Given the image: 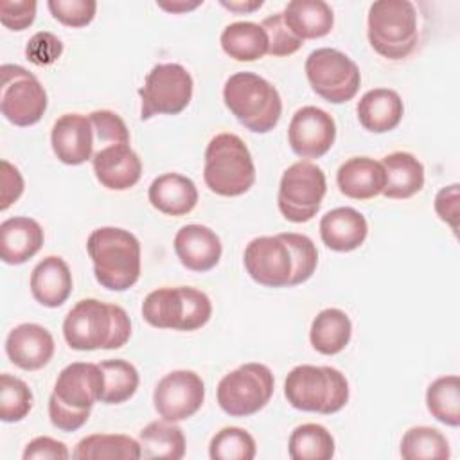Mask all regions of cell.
Returning a JSON list of instances; mask_svg holds the SVG:
<instances>
[{
  "label": "cell",
  "mask_w": 460,
  "mask_h": 460,
  "mask_svg": "<svg viewBox=\"0 0 460 460\" xmlns=\"http://www.w3.org/2000/svg\"><path fill=\"white\" fill-rule=\"evenodd\" d=\"M192 77L178 63H160L146 75L138 90L142 106L140 119L149 120L155 115H178L192 99Z\"/></svg>",
  "instance_id": "7c38bea8"
},
{
  "label": "cell",
  "mask_w": 460,
  "mask_h": 460,
  "mask_svg": "<svg viewBox=\"0 0 460 460\" xmlns=\"http://www.w3.org/2000/svg\"><path fill=\"white\" fill-rule=\"evenodd\" d=\"M203 399L205 385L192 370L169 372L158 381L153 394L156 413L169 422H180L192 417L201 408Z\"/></svg>",
  "instance_id": "5bb4252c"
},
{
  "label": "cell",
  "mask_w": 460,
  "mask_h": 460,
  "mask_svg": "<svg viewBox=\"0 0 460 460\" xmlns=\"http://www.w3.org/2000/svg\"><path fill=\"white\" fill-rule=\"evenodd\" d=\"M284 395L296 410L331 415L347 404L349 383L338 368L298 365L286 377Z\"/></svg>",
  "instance_id": "8992f818"
},
{
  "label": "cell",
  "mask_w": 460,
  "mask_h": 460,
  "mask_svg": "<svg viewBox=\"0 0 460 460\" xmlns=\"http://www.w3.org/2000/svg\"><path fill=\"white\" fill-rule=\"evenodd\" d=\"M147 198L162 214L185 216L198 203V189L190 178L178 172H165L151 181Z\"/></svg>",
  "instance_id": "d4e9b609"
},
{
  "label": "cell",
  "mask_w": 460,
  "mask_h": 460,
  "mask_svg": "<svg viewBox=\"0 0 460 460\" xmlns=\"http://www.w3.org/2000/svg\"><path fill=\"white\" fill-rule=\"evenodd\" d=\"M0 75L2 115L20 128L36 124L47 110V92L38 77L20 65H2Z\"/></svg>",
  "instance_id": "4fadbf2b"
},
{
  "label": "cell",
  "mask_w": 460,
  "mask_h": 460,
  "mask_svg": "<svg viewBox=\"0 0 460 460\" xmlns=\"http://www.w3.org/2000/svg\"><path fill=\"white\" fill-rule=\"evenodd\" d=\"M144 458L180 460L185 455V437L180 426L165 419L153 420L138 433Z\"/></svg>",
  "instance_id": "1f68e13d"
},
{
  "label": "cell",
  "mask_w": 460,
  "mask_h": 460,
  "mask_svg": "<svg viewBox=\"0 0 460 460\" xmlns=\"http://www.w3.org/2000/svg\"><path fill=\"white\" fill-rule=\"evenodd\" d=\"M38 4L34 0H2L0 22L11 31H23L32 25Z\"/></svg>",
  "instance_id": "ee69618b"
},
{
  "label": "cell",
  "mask_w": 460,
  "mask_h": 460,
  "mask_svg": "<svg viewBox=\"0 0 460 460\" xmlns=\"http://www.w3.org/2000/svg\"><path fill=\"white\" fill-rule=\"evenodd\" d=\"M368 234V223L352 207H338L320 219V237L332 252H352L359 248Z\"/></svg>",
  "instance_id": "44dd1931"
},
{
  "label": "cell",
  "mask_w": 460,
  "mask_h": 460,
  "mask_svg": "<svg viewBox=\"0 0 460 460\" xmlns=\"http://www.w3.org/2000/svg\"><path fill=\"white\" fill-rule=\"evenodd\" d=\"M86 252L95 280L111 291L129 289L140 277V243L124 228L101 226L88 235Z\"/></svg>",
  "instance_id": "3957f363"
},
{
  "label": "cell",
  "mask_w": 460,
  "mask_h": 460,
  "mask_svg": "<svg viewBox=\"0 0 460 460\" xmlns=\"http://www.w3.org/2000/svg\"><path fill=\"white\" fill-rule=\"evenodd\" d=\"M5 352L18 368L38 370L52 359L54 338L43 325L20 323L7 334Z\"/></svg>",
  "instance_id": "d6986e66"
},
{
  "label": "cell",
  "mask_w": 460,
  "mask_h": 460,
  "mask_svg": "<svg viewBox=\"0 0 460 460\" xmlns=\"http://www.w3.org/2000/svg\"><path fill=\"white\" fill-rule=\"evenodd\" d=\"M63 52V43L58 36H54L52 32L47 31H40L36 32L27 47H25V56L31 63L38 65V66H45V65H52L54 61H58V58Z\"/></svg>",
  "instance_id": "7bdbcfd3"
},
{
  "label": "cell",
  "mask_w": 460,
  "mask_h": 460,
  "mask_svg": "<svg viewBox=\"0 0 460 460\" xmlns=\"http://www.w3.org/2000/svg\"><path fill=\"white\" fill-rule=\"evenodd\" d=\"M174 252L187 270L203 273L219 262L223 246L217 234L208 226L185 225L174 235Z\"/></svg>",
  "instance_id": "ffe728a7"
},
{
  "label": "cell",
  "mask_w": 460,
  "mask_h": 460,
  "mask_svg": "<svg viewBox=\"0 0 460 460\" xmlns=\"http://www.w3.org/2000/svg\"><path fill=\"white\" fill-rule=\"evenodd\" d=\"M336 140L334 119L322 108L304 106L295 111L288 128V142L300 158L323 156Z\"/></svg>",
  "instance_id": "2e32d148"
},
{
  "label": "cell",
  "mask_w": 460,
  "mask_h": 460,
  "mask_svg": "<svg viewBox=\"0 0 460 460\" xmlns=\"http://www.w3.org/2000/svg\"><path fill=\"white\" fill-rule=\"evenodd\" d=\"M43 228L32 217L16 216L0 225V259L5 264H23L43 246Z\"/></svg>",
  "instance_id": "7402d4cb"
},
{
  "label": "cell",
  "mask_w": 460,
  "mask_h": 460,
  "mask_svg": "<svg viewBox=\"0 0 460 460\" xmlns=\"http://www.w3.org/2000/svg\"><path fill=\"white\" fill-rule=\"evenodd\" d=\"M305 75L311 88L325 101L341 104L359 90L361 74L358 65L336 49H316L305 59Z\"/></svg>",
  "instance_id": "8fae6325"
},
{
  "label": "cell",
  "mask_w": 460,
  "mask_h": 460,
  "mask_svg": "<svg viewBox=\"0 0 460 460\" xmlns=\"http://www.w3.org/2000/svg\"><path fill=\"white\" fill-rule=\"evenodd\" d=\"M221 47L235 61H255L268 54V36L261 23L234 22L221 32Z\"/></svg>",
  "instance_id": "4dcf8cb0"
},
{
  "label": "cell",
  "mask_w": 460,
  "mask_h": 460,
  "mask_svg": "<svg viewBox=\"0 0 460 460\" xmlns=\"http://www.w3.org/2000/svg\"><path fill=\"white\" fill-rule=\"evenodd\" d=\"M435 210L438 217L447 223L455 232L458 228V183L444 187L435 198Z\"/></svg>",
  "instance_id": "7dc6e473"
},
{
  "label": "cell",
  "mask_w": 460,
  "mask_h": 460,
  "mask_svg": "<svg viewBox=\"0 0 460 460\" xmlns=\"http://www.w3.org/2000/svg\"><path fill=\"white\" fill-rule=\"evenodd\" d=\"M72 456L75 460H138L142 449L138 440L128 435L95 433L81 438Z\"/></svg>",
  "instance_id": "f546056e"
},
{
  "label": "cell",
  "mask_w": 460,
  "mask_h": 460,
  "mask_svg": "<svg viewBox=\"0 0 460 460\" xmlns=\"http://www.w3.org/2000/svg\"><path fill=\"white\" fill-rule=\"evenodd\" d=\"M386 174L383 196L390 199H406L424 187V165L406 151H395L381 160Z\"/></svg>",
  "instance_id": "83f0119b"
},
{
  "label": "cell",
  "mask_w": 460,
  "mask_h": 460,
  "mask_svg": "<svg viewBox=\"0 0 460 460\" xmlns=\"http://www.w3.org/2000/svg\"><path fill=\"white\" fill-rule=\"evenodd\" d=\"M358 120L372 133H386L399 126L404 104L401 95L390 88L368 90L358 102Z\"/></svg>",
  "instance_id": "484cf974"
},
{
  "label": "cell",
  "mask_w": 460,
  "mask_h": 460,
  "mask_svg": "<svg viewBox=\"0 0 460 460\" xmlns=\"http://www.w3.org/2000/svg\"><path fill=\"white\" fill-rule=\"evenodd\" d=\"M257 446L253 437L235 426L219 429L208 446V455L212 460H252L255 458Z\"/></svg>",
  "instance_id": "8d00e7d4"
},
{
  "label": "cell",
  "mask_w": 460,
  "mask_h": 460,
  "mask_svg": "<svg viewBox=\"0 0 460 460\" xmlns=\"http://www.w3.org/2000/svg\"><path fill=\"white\" fill-rule=\"evenodd\" d=\"M275 388L271 370L262 363H244L217 385V402L230 417H248L262 410Z\"/></svg>",
  "instance_id": "30bf717a"
},
{
  "label": "cell",
  "mask_w": 460,
  "mask_h": 460,
  "mask_svg": "<svg viewBox=\"0 0 460 460\" xmlns=\"http://www.w3.org/2000/svg\"><path fill=\"white\" fill-rule=\"evenodd\" d=\"M261 27L266 31L268 36V54L270 56H291L302 47V40L296 38L284 22L282 13H275L266 16L261 22Z\"/></svg>",
  "instance_id": "60d3db41"
},
{
  "label": "cell",
  "mask_w": 460,
  "mask_h": 460,
  "mask_svg": "<svg viewBox=\"0 0 460 460\" xmlns=\"http://www.w3.org/2000/svg\"><path fill=\"white\" fill-rule=\"evenodd\" d=\"M262 0H221V5L237 13V14H244V13H253L255 9L262 7Z\"/></svg>",
  "instance_id": "c3c4849f"
},
{
  "label": "cell",
  "mask_w": 460,
  "mask_h": 460,
  "mask_svg": "<svg viewBox=\"0 0 460 460\" xmlns=\"http://www.w3.org/2000/svg\"><path fill=\"white\" fill-rule=\"evenodd\" d=\"M282 16L289 31L302 41L323 38L334 25L332 9L323 0H291Z\"/></svg>",
  "instance_id": "4316f807"
},
{
  "label": "cell",
  "mask_w": 460,
  "mask_h": 460,
  "mask_svg": "<svg viewBox=\"0 0 460 460\" xmlns=\"http://www.w3.org/2000/svg\"><path fill=\"white\" fill-rule=\"evenodd\" d=\"M92 165L99 183L110 190H128L142 176V162L129 144H113L95 151Z\"/></svg>",
  "instance_id": "ac0fdd59"
},
{
  "label": "cell",
  "mask_w": 460,
  "mask_h": 460,
  "mask_svg": "<svg viewBox=\"0 0 460 460\" xmlns=\"http://www.w3.org/2000/svg\"><path fill=\"white\" fill-rule=\"evenodd\" d=\"M284 243L288 244L291 257H293V273L289 279V286H298L305 280H309L316 270L318 264V252L314 243L304 235V234H296V232H284L279 234Z\"/></svg>",
  "instance_id": "f35d334b"
},
{
  "label": "cell",
  "mask_w": 460,
  "mask_h": 460,
  "mask_svg": "<svg viewBox=\"0 0 460 460\" xmlns=\"http://www.w3.org/2000/svg\"><path fill=\"white\" fill-rule=\"evenodd\" d=\"M63 336L74 350H111L128 343L131 322L120 305L84 298L65 316Z\"/></svg>",
  "instance_id": "6da1fadb"
},
{
  "label": "cell",
  "mask_w": 460,
  "mask_h": 460,
  "mask_svg": "<svg viewBox=\"0 0 460 460\" xmlns=\"http://www.w3.org/2000/svg\"><path fill=\"white\" fill-rule=\"evenodd\" d=\"M68 456L66 446L52 437H36L23 451V460H66Z\"/></svg>",
  "instance_id": "bcb514c9"
},
{
  "label": "cell",
  "mask_w": 460,
  "mask_h": 460,
  "mask_svg": "<svg viewBox=\"0 0 460 460\" xmlns=\"http://www.w3.org/2000/svg\"><path fill=\"white\" fill-rule=\"evenodd\" d=\"M288 453L291 460H331L334 456V438L325 426L307 422L291 431Z\"/></svg>",
  "instance_id": "d6a6232c"
},
{
  "label": "cell",
  "mask_w": 460,
  "mask_h": 460,
  "mask_svg": "<svg viewBox=\"0 0 460 460\" xmlns=\"http://www.w3.org/2000/svg\"><path fill=\"white\" fill-rule=\"evenodd\" d=\"M104 392V372L95 363H70L54 385L49 399V417L61 431L79 429L90 417V410Z\"/></svg>",
  "instance_id": "7a4b0ae2"
},
{
  "label": "cell",
  "mask_w": 460,
  "mask_h": 460,
  "mask_svg": "<svg viewBox=\"0 0 460 460\" xmlns=\"http://www.w3.org/2000/svg\"><path fill=\"white\" fill-rule=\"evenodd\" d=\"M367 27L372 49L386 59L408 58L417 47V11L408 0L374 2L368 9Z\"/></svg>",
  "instance_id": "52a82bcc"
},
{
  "label": "cell",
  "mask_w": 460,
  "mask_h": 460,
  "mask_svg": "<svg viewBox=\"0 0 460 460\" xmlns=\"http://www.w3.org/2000/svg\"><path fill=\"white\" fill-rule=\"evenodd\" d=\"M336 183L347 198L370 199L383 192L386 174L381 162L368 156H354L340 165Z\"/></svg>",
  "instance_id": "603a6c76"
},
{
  "label": "cell",
  "mask_w": 460,
  "mask_h": 460,
  "mask_svg": "<svg viewBox=\"0 0 460 460\" xmlns=\"http://www.w3.org/2000/svg\"><path fill=\"white\" fill-rule=\"evenodd\" d=\"M88 117L93 128L95 144H99L101 149L113 144H129L128 126L115 111L97 110V111H92Z\"/></svg>",
  "instance_id": "ab89813d"
},
{
  "label": "cell",
  "mask_w": 460,
  "mask_h": 460,
  "mask_svg": "<svg viewBox=\"0 0 460 460\" xmlns=\"http://www.w3.org/2000/svg\"><path fill=\"white\" fill-rule=\"evenodd\" d=\"M52 151L66 165H81L93 156V128L90 117L81 113L61 115L50 133Z\"/></svg>",
  "instance_id": "e0dca14e"
},
{
  "label": "cell",
  "mask_w": 460,
  "mask_h": 460,
  "mask_svg": "<svg viewBox=\"0 0 460 460\" xmlns=\"http://www.w3.org/2000/svg\"><path fill=\"white\" fill-rule=\"evenodd\" d=\"M223 101L230 113L250 131H271L282 115L279 90L253 72L230 75L223 88Z\"/></svg>",
  "instance_id": "277c9868"
},
{
  "label": "cell",
  "mask_w": 460,
  "mask_h": 460,
  "mask_svg": "<svg viewBox=\"0 0 460 460\" xmlns=\"http://www.w3.org/2000/svg\"><path fill=\"white\" fill-rule=\"evenodd\" d=\"M47 5L58 22L75 29L88 25L97 11L95 0H49Z\"/></svg>",
  "instance_id": "b9f144b4"
},
{
  "label": "cell",
  "mask_w": 460,
  "mask_h": 460,
  "mask_svg": "<svg viewBox=\"0 0 460 460\" xmlns=\"http://www.w3.org/2000/svg\"><path fill=\"white\" fill-rule=\"evenodd\" d=\"M0 210H7L23 192V178L7 160L0 162Z\"/></svg>",
  "instance_id": "f6af8a7d"
},
{
  "label": "cell",
  "mask_w": 460,
  "mask_h": 460,
  "mask_svg": "<svg viewBox=\"0 0 460 460\" xmlns=\"http://www.w3.org/2000/svg\"><path fill=\"white\" fill-rule=\"evenodd\" d=\"M428 411L442 424L460 426V379L458 376H442L435 379L426 392Z\"/></svg>",
  "instance_id": "836d02e7"
},
{
  "label": "cell",
  "mask_w": 460,
  "mask_h": 460,
  "mask_svg": "<svg viewBox=\"0 0 460 460\" xmlns=\"http://www.w3.org/2000/svg\"><path fill=\"white\" fill-rule=\"evenodd\" d=\"M350 336H352L350 318L347 316L345 311L336 307L320 311L311 323V332H309L311 345L314 347L316 352L325 356L341 352L349 345Z\"/></svg>",
  "instance_id": "f1b7e54d"
},
{
  "label": "cell",
  "mask_w": 460,
  "mask_h": 460,
  "mask_svg": "<svg viewBox=\"0 0 460 460\" xmlns=\"http://www.w3.org/2000/svg\"><path fill=\"white\" fill-rule=\"evenodd\" d=\"M203 2H156V5L158 7H162V9H165V11H169V13H185V11H192V9H196V7H199Z\"/></svg>",
  "instance_id": "681fc988"
},
{
  "label": "cell",
  "mask_w": 460,
  "mask_h": 460,
  "mask_svg": "<svg viewBox=\"0 0 460 460\" xmlns=\"http://www.w3.org/2000/svg\"><path fill=\"white\" fill-rule=\"evenodd\" d=\"M32 408V392L25 381L16 376H0V419L4 422H18L29 415Z\"/></svg>",
  "instance_id": "74e56055"
},
{
  "label": "cell",
  "mask_w": 460,
  "mask_h": 460,
  "mask_svg": "<svg viewBox=\"0 0 460 460\" xmlns=\"http://www.w3.org/2000/svg\"><path fill=\"white\" fill-rule=\"evenodd\" d=\"M210 298L189 286L155 289L142 304L144 320L156 329L198 331L210 320Z\"/></svg>",
  "instance_id": "ba28073f"
},
{
  "label": "cell",
  "mask_w": 460,
  "mask_h": 460,
  "mask_svg": "<svg viewBox=\"0 0 460 460\" xmlns=\"http://www.w3.org/2000/svg\"><path fill=\"white\" fill-rule=\"evenodd\" d=\"M248 275L266 288H286L293 273V257L280 235H261L244 248Z\"/></svg>",
  "instance_id": "9a60e30c"
},
{
  "label": "cell",
  "mask_w": 460,
  "mask_h": 460,
  "mask_svg": "<svg viewBox=\"0 0 460 460\" xmlns=\"http://www.w3.org/2000/svg\"><path fill=\"white\" fill-rule=\"evenodd\" d=\"M447 438L431 426L410 428L401 440V456L404 460H446L449 458Z\"/></svg>",
  "instance_id": "e575fe53"
},
{
  "label": "cell",
  "mask_w": 460,
  "mask_h": 460,
  "mask_svg": "<svg viewBox=\"0 0 460 460\" xmlns=\"http://www.w3.org/2000/svg\"><path fill=\"white\" fill-rule=\"evenodd\" d=\"M203 180L219 196H241L255 183V165L246 144L234 133L216 135L205 149Z\"/></svg>",
  "instance_id": "5b68a950"
},
{
  "label": "cell",
  "mask_w": 460,
  "mask_h": 460,
  "mask_svg": "<svg viewBox=\"0 0 460 460\" xmlns=\"http://www.w3.org/2000/svg\"><path fill=\"white\" fill-rule=\"evenodd\" d=\"M99 367L104 372V392L101 402L120 404L131 399L138 388V372L126 359H106Z\"/></svg>",
  "instance_id": "d590c367"
},
{
  "label": "cell",
  "mask_w": 460,
  "mask_h": 460,
  "mask_svg": "<svg viewBox=\"0 0 460 460\" xmlns=\"http://www.w3.org/2000/svg\"><path fill=\"white\" fill-rule=\"evenodd\" d=\"M325 192V172L309 160L295 162L280 178L279 210L291 223H305L320 210Z\"/></svg>",
  "instance_id": "9c48e42d"
},
{
  "label": "cell",
  "mask_w": 460,
  "mask_h": 460,
  "mask_svg": "<svg viewBox=\"0 0 460 460\" xmlns=\"http://www.w3.org/2000/svg\"><path fill=\"white\" fill-rule=\"evenodd\" d=\"M31 293L34 300L45 307H59L72 293V273L68 264L49 255L36 264L31 273Z\"/></svg>",
  "instance_id": "cb8c5ba5"
}]
</instances>
